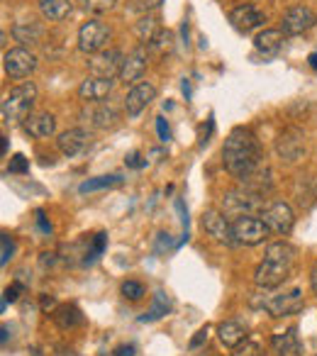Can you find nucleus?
<instances>
[{
    "label": "nucleus",
    "instance_id": "1",
    "mask_svg": "<svg viewBox=\"0 0 317 356\" xmlns=\"http://www.w3.org/2000/svg\"><path fill=\"white\" fill-rule=\"evenodd\" d=\"M222 163L237 181H247L257 168H261V147L249 127H234L222 147Z\"/></svg>",
    "mask_w": 317,
    "mask_h": 356
},
{
    "label": "nucleus",
    "instance_id": "2",
    "mask_svg": "<svg viewBox=\"0 0 317 356\" xmlns=\"http://www.w3.org/2000/svg\"><path fill=\"white\" fill-rule=\"evenodd\" d=\"M293 261H295V249L288 242H273L266 247V259L254 271V283L259 288H276L291 276Z\"/></svg>",
    "mask_w": 317,
    "mask_h": 356
},
{
    "label": "nucleus",
    "instance_id": "3",
    "mask_svg": "<svg viewBox=\"0 0 317 356\" xmlns=\"http://www.w3.org/2000/svg\"><path fill=\"white\" fill-rule=\"evenodd\" d=\"M35 98H37V86L32 83V81L13 88L10 93L6 95V100H3V120H6L8 124L25 122V120L30 118Z\"/></svg>",
    "mask_w": 317,
    "mask_h": 356
},
{
    "label": "nucleus",
    "instance_id": "4",
    "mask_svg": "<svg viewBox=\"0 0 317 356\" xmlns=\"http://www.w3.org/2000/svg\"><path fill=\"white\" fill-rule=\"evenodd\" d=\"M252 307L257 310H266L271 317H286L295 315L302 310V293L298 288H293L291 293H276V296H259L252 298Z\"/></svg>",
    "mask_w": 317,
    "mask_h": 356
},
{
    "label": "nucleus",
    "instance_id": "5",
    "mask_svg": "<svg viewBox=\"0 0 317 356\" xmlns=\"http://www.w3.org/2000/svg\"><path fill=\"white\" fill-rule=\"evenodd\" d=\"M266 208L261 200V195L252 193L247 188H239V191H229L227 195L222 198V213L232 215L234 220L237 218H244V215H254V213H261Z\"/></svg>",
    "mask_w": 317,
    "mask_h": 356
},
{
    "label": "nucleus",
    "instance_id": "6",
    "mask_svg": "<svg viewBox=\"0 0 317 356\" xmlns=\"http://www.w3.org/2000/svg\"><path fill=\"white\" fill-rule=\"evenodd\" d=\"M259 218L263 220V225L268 227V232L273 234H288L293 229V225H295V213H293V208L288 203H283V200H273V203H268L266 208L259 213Z\"/></svg>",
    "mask_w": 317,
    "mask_h": 356
},
{
    "label": "nucleus",
    "instance_id": "7",
    "mask_svg": "<svg viewBox=\"0 0 317 356\" xmlns=\"http://www.w3.org/2000/svg\"><path fill=\"white\" fill-rule=\"evenodd\" d=\"M113 32L105 22L100 20H88L81 25L79 30V49L83 54H98V51L105 49V44L110 42Z\"/></svg>",
    "mask_w": 317,
    "mask_h": 356
},
{
    "label": "nucleus",
    "instance_id": "8",
    "mask_svg": "<svg viewBox=\"0 0 317 356\" xmlns=\"http://www.w3.org/2000/svg\"><path fill=\"white\" fill-rule=\"evenodd\" d=\"M232 229L237 244H244V247H257L268 237V227L257 215H244V218L232 220Z\"/></svg>",
    "mask_w": 317,
    "mask_h": 356
},
{
    "label": "nucleus",
    "instance_id": "9",
    "mask_svg": "<svg viewBox=\"0 0 317 356\" xmlns=\"http://www.w3.org/2000/svg\"><path fill=\"white\" fill-rule=\"evenodd\" d=\"M203 229L215 239V242L225 244V247H237L232 222H229L227 215L220 213V210H205L203 213Z\"/></svg>",
    "mask_w": 317,
    "mask_h": 356
},
{
    "label": "nucleus",
    "instance_id": "10",
    "mask_svg": "<svg viewBox=\"0 0 317 356\" xmlns=\"http://www.w3.org/2000/svg\"><path fill=\"white\" fill-rule=\"evenodd\" d=\"M276 154L283 161L293 163L305 154V134L298 127H286L276 139Z\"/></svg>",
    "mask_w": 317,
    "mask_h": 356
},
{
    "label": "nucleus",
    "instance_id": "11",
    "mask_svg": "<svg viewBox=\"0 0 317 356\" xmlns=\"http://www.w3.org/2000/svg\"><path fill=\"white\" fill-rule=\"evenodd\" d=\"M3 69H6V74L10 79H25L37 69V59L25 47H15V49L6 51V56H3Z\"/></svg>",
    "mask_w": 317,
    "mask_h": 356
},
{
    "label": "nucleus",
    "instance_id": "12",
    "mask_svg": "<svg viewBox=\"0 0 317 356\" xmlns=\"http://www.w3.org/2000/svg\"><path fill=\"white\" fill-rule=\"evenodd\" d=\"M122 61H124L122 51L103 49V51H98V54L90 56L88 69H90V74L98 76V79H115V76H120Z\"/></svg>",
    "mask_w": 317,
    "mask_h": 356
},
{
    "label": "nucleus",
    "instance_id": "13",
    "mask_svg": "<svg viewBox=\"0 0 317 356\" xmlns=\"http://www.w3.org/2000/svg\"><path fill=\"white\" fill-rule=\"evenodd\" d=\"M317 25V13L307 6H293L283 15V32L286 35H302Z\"/></svg>",
    "mask_w": 317,
    "mask_h": 356
},
{
    "label": "nucleus",
    "instance_id": "14",
    "mask_svg": "<svg viewBox=\"0 0 317 356\" xmlns=\"http://www.w3.org/2000/svg\"><path fill=\"white\" fill-rule=\"evenodd\" d=\"M154 98H156V88H154L152 83H147V81L137 83L127 93V98H124V113H127V118L142 115V110H147V105L152 103Z\"/></svg>",
    "mask_w": 317,
    "mask_h": 356
},
{
    "label": "nucleus",
    "instance_id": "15",
    "mask_svg": "<svg viewBox=\"0 0 317 356\" xmlns=\"http://www.w3.org/2000/svg\"><path fill=\"white\" fill-rule=\"evenodd\" d=\"M88 142H90V134L86 132L83 127H74V129H66V132L59 134L56 147H59V152L64 154L66 159H74L88 147Z\"/></svg>",
    "mask_w": 317,
    "mask_h": 356
},
{
    "label": "nucleus",
    "instance_id": "16",
    "mask_svg": "<svg viewBox=\"0 0 317 356\" xmlns=\"http://www.w3.org/2000/svg\"><path fill=\"white\" fill-rule=\"evenodd\" d=\"M113 79H98V76H90L83 83L79 86V95L86 103H103L110 93H113Z\"/></svg>",
    "mask_w": 317,
    "mask_h": 356
},
{
    "label": "nucleus",
    "instance_id": "17",
    "mask_svg": "<svg viewBox=\"0 0 317 356\" xmlns=\"http://www.w3.org/2000/svg\"><path fill=\"white\" fill-rule=\"evenodd\" d=\"M271 349L276 356H302V344H300V339H298L295 327H288L286 332L273 334Z\"/></svg>",
    "mask_w": 317,
    "mask_h": 356
},
{
    "label": "nucleus",
    "instance_id": "18",
    "mask_svg": "<svg viewBox=\"0 0 317 356\" xmlns=\"http://www.w3.org/2000/svg\"><path fill=\"white\" fill-rule=\"evenodd\" d=\"M22 127H25V132L30 134V137L47 139V137H51V134H54L56 118L51 113H35V115H30L25 122H22Z\"/></svg>",
    "mask_w": 317,
    "mask_h": 356
},
{
    "label": "nucleus",
    "instance_id": "19",
    "mask_svg": "<svg viewBox=\"0 0 317 356\" xmlns=\"http://www.w3.org/2000/svg\"><path fill=\"white\" fill-rule=\"evenodd\" d=\"M144 71H147V51L139 47V49H134L129 56H124L122 69H120V81L132 83V81L142 79Z\"/></svg>",
    "mask_w": 317,
    "mask_h": 356
},
{
    "label": "nucleus",
    "instance_id": "20",
    "mask_svg": "<svg viewBox=\"0 0 317 356\" xmlns=\"http://www.w3.org/2000/svg\"><path fill=\"white\" fill-rule=\"evenodd\" d=\"M229 22L237 27L239 32H252L254 27H259L263 22V13H259L254 6H237L229 13Z\"/></svg>",
    "mask_w": 317,
    "mask_h": 356
},
{
    "label": "nucleus",
    "instance_id": "21",
    "mask_svg": "<svg viewBox=\"0 0 317 356\" xmlns=\"http://www.w3.org/2000/svg\"><path fill=\"white\" fill-rule=\"evenodd\" d=\"M218 337H220V341L227 346V349H237L239 344H244V341H247V330H244L242 322L227 320V322H222V325L218 327Z\"/></svg>",
    "mask_w": 317,
    "mask_h": 356
},
{
    "label": "nucleus",
    "instance_id": "22",
    "mask_svg": "<svg viewBox=\"0 0 317 356\" xmlns=\"http://www.w3.org/2000/svg\"><path fill=\"white\" fill-rule=\"evenodd\" d=\"M83 118H90V124H93L95 129H108V127H115L117 124V110L113 108V105H105V103H98L95 108L86 110Z\"/></svg>",
    "mask_w": 317,
    "mask_h": 356
},
{
    "label": "nucleus",
    "instance_id": "23",
    "mask_svg": "<svg viewBox=\"0 0 317 356\" xmlns=\"http://www.w3.org/2000/svg\"><path fill=\"white\" fill-rule=\"evenodd\" d=\"M13 35H15L17 42L22 44H40L44 40V25L37 20H22L13 27Z\"/></svg>",
    "mask_w": 317,
    "mask_h": 356
},
{
    "label": "nucleus",
    "instance_id": "24",
    "mask_svg": "<svg viewBox=\"0 0 317 356\" xmlns=\"http://www.w3.org/2000/svg\"><path fill=\"white\" fill-rule=\"evenodd\" d=\"M254 47H257L259 54L276 56L278 51H281V47H283V32L281 30H263L261 35H257Z\"/></svg>",
    "mask_w": 317,
    "mask_h": 356
},
{
    "label": "nucleus",
    "instance_id": "25",
    "mask_svg": "<svg viewBox=\"0 0 317 356\" xmlns=\"http://www.w3.org/2000/svg\"><path fill=\"white\" fill-rule=\"evenodd\" d=\"M40 13L44 15V20L59 22L64 17H69L71 13V0H37Z\"/></svg>",
    "mask_w": 317,
    "mask_h": 356
},
{
    "label": "nucleus",
    "instance_id": "26",
    "mask_svg": "<svg viewBox=\"0 0 317 356\" xmlns=\"http://www.w3.org/2000/svg\"><path fill=\"white\" fill-rule=\"evenodd\" d=\"M158 32H161V25H158V20L154 15H142L137 20V25H134V35H137V40L147 47L156 40Z\"/></svg>",
    "mask_w": 317,
    "mask_h": 356
},
{
    "label": "nucleus",
    "instance_id": "27",
    "mask_svg": "<svg viewBox=\"0 0 317 356\" xmlns=\"http://www.w3.org/2000/svg\"><path fill=\"white\" fill-rule=\"evenodd\" d=\"M242 186L247 191H252V193H257V195L268 193V191H271V186H273V181H271V168H266V166L257 168V171H254L252 176L247 178V181H242Z\"/></svg>",
    "mask_w": 317,
    "mask_h": 356
},
{
    "label": "nucleus",
    "instance_id": "28",
    "mask_svg": "<svg viewBox=\"0 0 317 356\" xmlns=\"http://www.w3.org/2000/svg\"><path fill=\"white\" fill-rule=\"evenodd\" d=\"M51 317H54L56 327H61V330H74V327L83 325V315H81V310L76 305L56 307V310L51 312Z\"/></svg>",
    "mask_w": 317,
    "mask_h": 356
},
{
    "label": "nucleus",
    "instance_id": "29",
    "mask_svg": "<svg viewBox=\"0 0 317 356\" xmlns=\"http://www.w3.org/2000/svg\"><path fill=\"white\" fill-rule=\"evenodd\" d=\"M169 310H171V300H169V296H166V293L158 291L156 296H154V305H152V310L144 312V315H142V322H154V320H158V317H164Z\"/></svg>",
    "mask_w": 317,
    "mask_h": 356
},
{
    "label": "nucleus",
    "instance_id": "30",
    "mask_svg": "<svg viewBox=\"0 0 317 356\" xmlns=\"http://www.w3.org/2000/svg\"><path fill=\"white\" fill-rule=\"evenodd\" d=\"M120 184V176H100V178H93V181H86L81 184V193H90V191H100V188H110V186Z\"/></svg>",
    "mask_w": 317,
    "mask_h": 356
},
{
    "label": "nucleus",
    "instance_id": "31",
    "mask_svg": "<svg viewBox=\"0 0 317 356\" xmlns=\"http://www.w3.org/2000/svg\"><path fill=\"white\" fill-rule=\"evenodd\" d=\"M122 296L127 298V300H142L144 286L139 281H124L122 283Z\"/></svg>",
    "mask_w": 317,
    "mask_h": 356
},
{
    "label": "nucleus",
    "instance_id": "32",
    "mask_svg": "<svg viewBox=\"0 0 317 356\" xmlns=\"http://www.w3.org/2000/svg\"><path fill=\"white\" fill-rule=\"evenodd\" d=\"M88 13H108L117 0H81Z\"/></svg>",
    "mask_w": 317,
    "mask_h": 356
},
{
    "label": "nucleus",
    "instance_id": "33",
    "mask_svg": "<svg viewBox=\"0 0 317 356\" xmlns=\"http://www.w3.org/2000/svg\"><path fill=\"white\" fill-rule=\"evenodd\" d=\"M232 356H263V349L257 344V341H244L234 349Z\"/></svg>",
    "mask_w": 317,
    "mask_h": 356
},
{
    "label": "nucleus",
    "instance_id": "34",
    "mask_svg": "<svg viewBox=\"0 0 317 356\" xmlns=\"http://www.w3.org/2000/svg\"><path fill=\"white\" fill-rule=\"evenodd\" d=\"M161 3H164V0H132V10L147 15V13H152V10H158Z\"/></svg>",
    "mask_w": 317,
    "mask_h": 356
},
{
    "label": "nucleus",
    "instance_id": "35",
    "mask_svg": "<svg viewBox=\"0 0 317 356\" xmlns=\"http://www.w3.org/2000/svg\"><path fill=\"white\" fill-rule=\"evenodd\" d=\"M0 244H3V257H0V264L6 266V264L13 259V254H15V242L10 239V234H3V237H0Z\"/></svg>",
    "mask_w": 317,
    "mask_h": 356
},
{
    "label": "nucleus",
    "instance_id": "36",
    "mask_svg": "<svg viewBox=\"0 0 317 356\" xmlns=\"http://www.w3.org/2000/svg\"><path fill=\"white\" fill-rule=\"evenodd\" d=\"M171 40H174V37H171L169 32L161 30V32H158L156 40H154L152 44H149V49H154V51H164V47L169 49V47H171Z\"/></svg>",
    "mask_w": 317,
    "mask_h": 356
},
{
    "label": "nucleus",
    "instance_id": "37",
    "mask_svg": "<svg viewBox=\"0 0 317 356\" xmlns=\"http://www.w3.org/2000/svg\"><path fill=\"white\" fill-rule=\"evenodd\" d=\"M30 171V163H27V159L22 156V154H15L10 161V173H27Z\"/></svg>",
    "mask_w": 317,
    "mask_h": 356
},
{
    "label": "nucleus",
    "instance_id": "38",
    "mask_svg": "<svg viewBox=\"0 0 317 356\" xmlns=\"http://www.w3.org/2000/svg\"><path fill=\"white\" fill-rule=\"evenodd\" d=\"M156 132H158V139H161V142H169L171 139L169 124H166L164 118H156Z\"/></svg>",
    "mask_w": 317,
    "mask_h": 356
},
{
    "label": "nucleus",
    "instance_id": "39",
    "mask_svg": "<svg viewBox=\"0 0 317 356\" xmlns=\"http://www.w3.org/2000/svg\"><path fill=\"white\" fill-rule=\"evenodd\" d=\"M20 293H22V286H20V283H13V286H8V288H6V298H3V302H8V300L15 302L17 298H20Z\"/></svg>",
    "mask_w": 317,
    "mask_h": 356
},
{
    "label": "nucleus",
    "instance_id": "40",
    "mask_svg": "<svg viewBox=\"0 0 317 356\" xmlns=\"http://www.w3.org/2000/svg\"><path fill=\"white\" fill-rule=\"evenodd\" d=\"M40 302H42V310H44V312H54L56 310V300L51 296H42Z\"/></svg>",
    "mask_w": 317,
    "mask_h": 356
},
{
    "label": "nucleus",
    "instance_id": "41",
    "mask_svg": "<svg viewBox=\"0 0 317 356\" xmlns=\"http://www.w3.org/2000/svg\"><path fill=\"white\" fill-rule=\"evenodd\" d=\"M205 339H208V327H203V330L198 332V337H195V339L190 341V349H198V346L203 344Z\"/></svg>",
    "mask_w": 317,
    "mask_h": 356
},
{
    "label": "nucleus",
    "instance_id": "42",
    "mask_svg": "<svg viewBox=\"0 0 317 356\" xmlns=\"http://www.w3.org/2000/svg\"><path fill=\"white\" fill-rule=\"evenodd\" d=\"M310 291H312V296L317 298V261L312 264V268H310Z\"/></svg>",
    "mask_w": 317,
    "mask_h": 356
},
{
    "label": "nucleus",
    "instance_id": "43",
    "mask_svg": "<svg viewBox=\"0 0 317 356\" xmlns=\"http://www.w3.org/2000/svg\"><path fill=\"white\" fill-rule=\"evenodd\" d=\"M115 356H134V346L132 344H122L115 349Z\"/></svg>",
    "mask_w": 317,
    "mask_h": 356
},
{
    "label": "nucleus",
    "instance_id": "44",
    "mask_svg": "<svg viewBox=\"0 0 317 356\" xmlns=\"http://www.w3.org/2000/svg\"><path fill=\"white\" fill-rule=\"evenodd\" d=\"M129 166H142V163H139V154H132V156H129Z\"/></svg>",
    "mask_w": 317,
    "mask_h": 356
},
{
    "label": "nucleus",
    "instance_id": "45",
    "mask_svg": "<svg viewBox=\"0 0 317 356\" xmlns=\"http://www.w3.org/2000/svg\"><path fill=\"white\" fill-rule=\"evenodd\" d=\"M307 61H310V66L315 69V74H317V54H310V59H307Z\"/></svg>",
    "mask_w": 317,
    "mask_h": 356
}]
</instances>
